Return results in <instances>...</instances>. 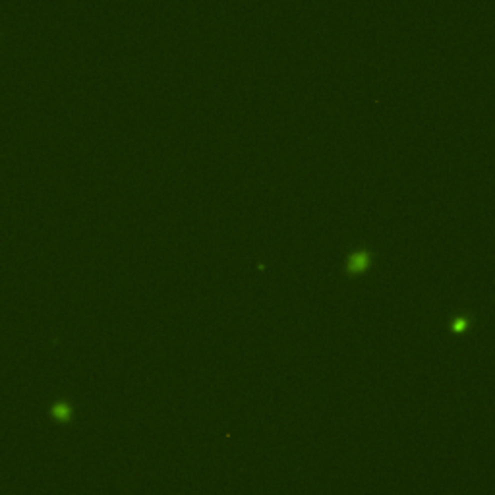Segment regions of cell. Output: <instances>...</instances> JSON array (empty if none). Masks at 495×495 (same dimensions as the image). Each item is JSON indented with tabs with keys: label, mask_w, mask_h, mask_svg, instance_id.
Instances as JSON below:
<instances>
[{
	"label": "cell",
	"mask_w": 495,
	"mask_h": 495,
	"mask_svg": "<svg viewBox=\"0 0 495 495\" xmlns=\"http://www.w3.org/2000/svg\"><path fill=\"white\" fill-rule=\"evenodd\" d=\"M372 252L368 250V248H360V250H354L352 254H350L348 258H346V273L348 275H358V273H362L364 269H368V265L372 263Z\"/></svg>",
	"instance_id": "6da1fadb"
},
{
	"label": "cell",
	"mask_w": 495,
	"mask_h": 495,
	"mask_svg": "<svg viewBox=\"0 0 495 495\" xmlns=\"http://www.w3.org/2000/svg\"><path fill=\"white\" fill-rule=\"evenodd\" d=\"M468 325H470V316H458L449 323V327L452 331H464Z\"/></svg>",
	"instance_id": "7a4b0ae2"
},
{
	"label": "cell",
	"mask_w": 495,
	"mask_h": 495,
	"mask_svg": "<svg viewBox=\"0 0 495 495\" xmlns=\"http://www.w3.org/2000/svg\"><path fill=\"white\" fill-rule=\"evenodd\" d=\"M54 412H56L58 416H62V418H66V416H68V408L66 406H56L54 408Z\"/></svg>",
	"instance_id": "3957f363"
}]
</instances>
